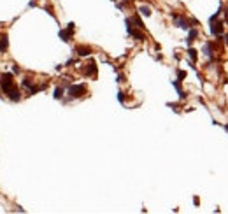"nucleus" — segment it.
Listing matches in <instances>:
<instances>
[{"instance_id": "8", "label": "nucleus", "mask_w": 228, "mask_h": 214, "mask_svg": "<svg viewBox=\"0 0 228 214\" xmlns=\"http://www.w3.org/2000/svg\"><path fill=\"white\" fill-rule=\"evenodd\" d=\"M93 51H91V47L90 46H77L76 47V54L77 56H90Z\"/></svg>"}, {"instance_id": "22", "label": "nucleus", "mask_w": 228, "mask_h": 214, "mask_svg": "<svg viewBox=\"0 0 228 214\" xmlns=\"http://www.w3.org/2000/svg\"><path fill=\"white\" fill-rule=\"evenodd\" d=\"M123 81H125V76H123V74H119V76H118V83H123Z\"/></svg>"}, {"instance_id": "27", "label": "nucleus", "mask_w": 228, "mask_h": 214, "mask_svg": "<svg viewBox=\"0 0 228 214\" xmlns=\"http://www.w3.org/2000/svg\"><path fill=\"white\" fill-rule=\"evenodd\" d=\"M123 2H132V0H123Z\"/></svg>"}, {"instance_id": "15", "label": "nucleus", "mask_w": 228, "mask_h": 214, "mask_svg": "<svg viewBox=\"0 0 228 214\" xmlns=\"http://www.w3.org/2000/svg\"><path fill=\"white\" fill-rule=\"evenodd\" d=\"M132 21H133V25H135L137 28H140V30H144V23H142V19H140L139 16H133V18H132Z\"/></svg>"}, {"instance_id": "13", "label": "nucleus", "mask_w": 228, "mask_h": 214, "mask_svg": "<svg viewBox=\"0 0 228 214\" xmlns=\"http://www.w3.org/2000/svg\"><path fill=\"white\" fill-rule=\"evenodd\" d=\"M197 35H198V30H197V28H191V30H190V33H188V39H186L188 46H190V44H191V42L197 39Z\"/></svg>"}, {"instance_id": "7", "label": "nucleus", "mask_w": 228, "mask_h": 214, "mask_svg": "<svg viewBox=\"0 0 228 214\" xmlns=\"http://www.w3.org/2000/svg\"><path fill=\"white\" fill-rule=\"evenodd\" d=\"M128 35H132L133 39H137L139 42H144V40H146V35H144V33H142L140 30H137V28H133V26H132V28L128 30Z\"/></svg>"}, {"instance_id": "20", "label": "nucleus", "mask_w": 228, "mask_h": 214, "mask_svg": "<svg viewBox=\"0 0 228 214\" xmlns=\"http://www.w3.org/2000/svg\"><path fill=\"white\" fill-rule=\"evenodd\" d=\"M19 70H21V69H19V65H16V63H14V65H12V74H19Z\"/></svg>"}, {"instance_id": "1", "label": "nucleus", "mask_w": 228, "mask_h": 214, "mask_svg": "<svg viewBox=\"0 0 228 214\" xmlns=\"http://www.w3.org/2000/svg\"><path fill=\"white\" fill-rule=\"evenodd\" d=\"M18 86H16V83H14V74H11V72H5V74H2L0 76V90L5 93V95H9L12 90H16Z\"/></svg>"}, {"instance_id": "4", "label": "nucleus", "mask_w": 228, "mask_h": 214, "mask_svg": "<svg viewBox=\"0 0 228 214\" xmlns=\"http://www.w3.org/2000/svg\"><path fill=\"white\" fill-rule=\"evenodd\" d=\"M74 30H76V25H74V23H68L65 30H60V39L65 40V42L72 40V37H74Z\"/></svg>"}, {"instance_id": "16", "label": "nucleus", "mask_w": 228, "mask_h": 214, "mask_svg": "<svg viewBox=\"0 0 228 214\" xmlns=\"http://www.w3.org/2000/svg\"><path fill=\"white\" fill-rule=\"evenodd\" d=\"M63 93H65V90H63V88H60V86H58V88H56V90H54V93H53V97H54V98H56V100H60V98H61V97H63Z\"/></svg>"}, {"instance_id": "2", "label": "nucleus", "mask_w": 228, "mask_h": 214, "mask_svg": "<svg viewBox=\"0 0 228 214\" xmlns=\"http://www.w3.org/2000/svg\"><path fill=\"white\" fill-rule=\"evenodd\" d=\"M67 91H68L70 98H79V97H83L86 93V84H68Z\"/></svg>"}, {"instance_id": "14", "label": "nucleus", "mask_w": 228, "mask_h": 214, "mask_svg": "<svg viewBox=\"0 0 228 214\" xmlns=\"http://www.w3.org/2000/svg\"><path fill=\"white\" fill-rule=\"evenodd\" d=\"M139 12L148 18V16H151V7H149V5H140V7H139Z\"/></svg>"}, {"instance_id": "21", "label": "nucleus", "mask_w": 228, "mask_h": 214, "mask_svg": "<svg viewBox=\"0 0 228 214\" xmlns=\"http://www.w3.org/2000/svg\"><path fill=\"white\" fill-rule=\"evenodd\" d=\"M35 5H37V2H35V0H30V2H28V7H35Z\"/></svg>"}, {"instance_id": "18", "label": "nucleus", "mask_w": 228, "mask_h": 214, "mask_svg": "<svg viewBox=\"0 0 228 214\" xmlns=\"http://www.w3.org/2000/svg\"><path fill=\"white\" fill-rule=\"evenodd\" d=\"M177 77H179V81L186 79V72H184V70H177Z\"/></svg>"}, {"instance_id": "10", "label": "nucleus", "mask_w": 228, "mask_h": 214, "mask_svg": "<svg viewBox=\"0 0 228 214\" xmlns=\"http://www.w3.org/2000/svg\"><path fill=\"white\" fill-rule=\"evenodd\" d=\"M172 84H174V88L177 90L179 98H181V100H184V98H186V93H184V91H183V88H181V81H179V79H177V81H172Z\"/></svg>"}, {"instance_id": "9", "label": "nucleus", "mask_w": 228, "mask_h": 214, "mask_svg": "<svg viewBox=\"0 0 228 214\" xmlns=\"http://www.w3.org/2000/svg\"><path fill=\"white\" fill-rule=\"evenodd\" d=\"M204 54L212 61L214 60V51H212V42H205L204 44Z\"/></svg>"}, {"instance_id": "3", "label": "nucleus", "mask_w": 228, "mask_h": 214, "mask_svg": "<svg viewBox=\"0 0 228 214\" xmlns=\"http://www.w3.org/2000/svg\"><path fill=\"white\" fill-rule=\"evenodd\" d=\"M211 25V33L214 35V37H221L223 35V30H225V21H218V19H214V21H209Z\"/></svg>"}, {"instance_id": "23", "label": "nucleus", "mask_w": 228, "mask_h": 214, "mask_svg": "<svg viewBox=\"0 0 228 214\" xmlns=\"http://www.w3.org/2000/svg\"><path fill=\"white\" fill-rule=\"evenodd\" d=\"M193 204H195V206H197V207H198V206H200V200H198V197H195V198H193Z\"/></svg>"}, {"instance_id": "5", "label": "nucleus", "mask_w": 228, "mask_h": 214, "mask_svg": "<svg viewBox=\"0 0 228 214\" xmlns=\"http://www.w3.org/2000/svg\"><path fill=\"white\" fill-rule=\"evenodd\" d=\"M172 18H174V23H176V26H179V28H183V30H190V21H188V19H184L181 14H177V12H172Z\"/></svg>"}, {"instance_id": "11", "label": "nucleus", "mask_w": 228, "mask_h": 214, "mask_svg": "<svg viewBox=\"0 0 228 214\" xmlns=\"http://www.w3.org/2000/svg\"><path fill=\"white\" fill-rule=\"evenodd\" d=\"M9 47V40H7V35H0V53H5Z\"/></svg>"}, {"instance_id": "6", "label": "nucleus", "mask_w": 228, "mask_h": 214, "mask_svg": "<svg viewBox=\"0 0 228 214\" xmlns=\"http://www.w3.org/2000/svg\"><path fill=\"white\" fill-rule=\"evenodd\" d=\"M84 67H86V69H84L83 72H84V76H86V77H93V76H97V63H95L93 60H91V61H88Z\"/></svg>"}, {"instance_id": "24", "label": "nucleus", "mask_w": 228, "mask_h": 214, "mask_svg": "<svg viewBox=\"0 0 228 214\" xmlns=\"http://www.w3.org/2000/svg\"><path fill=\"white\" fill-rule=\"evenodd\" d=\"M225 25H228V9L225 11Z\"/></svg>"}, {"instance_id": "25", "label": "nucleus", "mask_w": 228, "mask_h": 214, "mask_svg": "<svg viewBox=\"0 0 228 214\" xmlns=\"http://www.w3.org/2000/svg\"><path fill=\"white\" fill-rule=\"evenodd\" d=\"M225 44H227V46H228V33H227V35H225Z\"/></svg>"}, {"instance_id": "19", "label": "nucleus", "mask_w": 228, "mask_h": 214, "mask_svg": "<svg viewBox=\"0 0 228 214\" xmlns=\"http://www.w3.org/2000/svg\"><path fill=\"white\" fill-rule=\"evenodd\" d=\"M118 102H121V104L125 102V93L123 91H118Z\"/></svg>"}, {"instance_id": "12", "label": "nucleus", "mask_w": 228, "mask_h": 214, "mask_svg": "<svg viewBox=\"0 0 228 214\" xmlns=\"http://www.w3.org/2000/svg\"><path fill=\"white\" fill-rule=\"evenodd\" d=\"M7 97H9V100H12V102H19V100H21V95H19V90H18V88L12 90Z\"/></svg>"}, {"instance_id": "17", "label": "nucleus", "mask_w": 228, "mask_h": 214, "mask_svg": "<svg viewBox=\"0 0 228 214\" xmlns=\"http://www.w3.org/2000/svg\"><path fill=\"white\" fill-rule=\"evenodd\" d=\"M188 56H190V60H191V61H197V51H195L193 47H190V49H188Z\"/></svg>"}, {"instance_id": "26", "label": "nucleus", "mask_w": 228, "mask_h": 214, "mask_svg": "<svg viewBox=\"0 0 228 214\" xmlns=\"http://www.w3.org/2000/svg\"><path fill=\"white\" fill-rule=\"evenodd\" d=\"M225 130H227V132H228V123H227V125H225Z\"/></svg>"}]
</instances>
